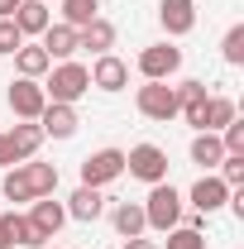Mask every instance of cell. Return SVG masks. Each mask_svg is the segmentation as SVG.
Here are the masks:
<instances>
[{
  "instance_id": "cell-24",
  "label": "cell",
  "mask_w": 244,
  "mask_h": 249,
  "mask_svg": "<svg viewBox=\"0 0 244 249\" xmlns=\"http://www.w3.org/2000/svg\"><path fill=\"white\" fill-rule=\"evenodd\" d=\"M0 196H5V201H34V187H29V178H24V168H19V163L0 178Z\"/></svg>"
},
{
  "instance_id": "cell-7",
  "label": "cell",
  "mask_w": 244,
  "mask_h": 249,
  "mask_svg": "<svg viewBox=\"0 0 244 249\" xmlns=\"http://www.w3.org/2000/svg\"><path fill=\"white\" fill-rule=\"evenodd\" d=\"M5 96H10V110H15V120H38V115H43V106H48L43 82H29V77H15Z\"/></svg>"
},
{
  "instance_id": "cell-29",
  "label": "cell",
  "mask_w": 244,
  "mask_h": 249,
  "mask_svg": "<svg viewBox=\"0 0 244 249\" xmlns=\"http://www.w3.org/2000/svg\"><path fill=\"white\" fill-rule=\"evenodd\" d=\"M220 144H225V154H244V120L240 115L220 129Z\"/></svg>"
},
{
  "instance_id": "cell-1",
  "label": "cell",
  "mask_w": 244,
  "mask_h": 249,
  "mask_svg": "<svg viewBox=\"0 0 244 249\" xmlns=\"http://www.w3.org/2000/svg\"><path fill=\"white\" fill-rule=\"evenodd\" d=\"M87 91H91V72H87L77 58L48 67V82H43V96H48V101H58V106H77Z\"/></svg>"
},
{
  "instance_id": "cell-34",
  "label": "cell",
  "mask_w": 244,
  "mask_h": 249,
  "mask_svg": "<svg viewBox=\"0 0 244 249\" xmlns=\"http://www.w3.org/2000/svg\"><path fill=\"white\" fill-rule=\"evenodd\" d=\"M124 249H158L153 240H144V235H134V240H124Z\"/></svg>"
},
{
  "instance_id": "cell-31",
  "label": "cell",
  "mask_w": 244,
  "mask_h": 249,
  "mask_svg": "<svg viewBox=\"0 0 244 249\" xmlns=\"http://www.w3.org/2000/svg\"><path fill=\"white\" fill-rule=\"evenodd\" d=\"M19 43H24V34L15 29V19H0V53H19Z\"/></svg>"
},
{
  "instance_id": "cell-15",
  "label": "cell",
  "mask_w": 244,
  "mask_h": 249,
  "mask_svg": "<svg viewBox=\"0 0 244 249\" xmlns=\"http://www.w3.org/2000/svg\"><path fill=\"white\" fill-rule=\"evenodd\" d=\"M38 38H43V53H48L53 62H67L72 53H77V29H72V24H62V19H58V24H48Z\"/></svg>"
},
{
  "instance_id": "cell-8",
  "label": "cell",
  "mask_w": 244,
  "mask_h": 249,
  "mask_svg": "<svg viewBox=\"0 0 244 249\" xmlns=\"http://www.w3.org/2000/svg\"><path fill=\"white\" fill-rule=\"evenodd\" d=\"M87 72H91V87H96V91H110V96H115V91L129 87V62L115 58V53H101Z\"/></svg>"
},
{
  "instance_id": "cell-2",
  "label": "cell",
  "mask_w": 244,
  "mask_h": 249,
  "mask_svg": "<svg viewBox=\"0 0 244 249\" xmlns=\"http://www.w3.org/2000/svg\"><path fill=\"white\" fill-rule=\"evenodd\" d=\"M139 206H144V225H149V230H163V235H168L173 225H182V192L173 182H153L149 196H144Z\"/></svg>"
},
{
  "instance_id": "cell-33",
  "label": "cell",
  "mask_w": 244,
  "mask_h": 249,
  "mask_svg": "<svg viewBox=\"0 0 244 249\" xmlns=\"http://www.w3.org/2000/svg\"><path fill=\"white\" fill-rule=\"evenodd\" d=\"M0 168H15V154H10V139L0 134Z\"/></svg>"
},
{
  "instance_id": "cell-26",
  "label": "cell",
  "mask_w": 244,
  "mask_h": 249,
  "mask_svg": "<svg viewBox=\"0 0 244 249\" xmlns=\"http://www.w3.org/2000/svg\"><path fill=\"white\" fill-rule=\"evenodd\" d=\"M10 230H15V245H24V249H43V245H48V240L34 230L29 216H10Z\"/></svg>"
},
{
  "instance_id": "cell-9",
  "label": "cell",
  "mask_w": 244,
  "mask_h": 249,
  "mask_svg": "<svg viewBox=\"0 0 244 249\" xmlns=\"http://www.w3.org/2000/svg\"><path fill=\"white\" fill-rule=\"evenodd\" d=\"M38 129H43V139H72V134L82 129V115H77V106H58V101H48L43 115H38Z\"/></svg>"
},
{
  "instance_id": "cell-3",
  "label": "cell",
  "mask_w": 244,
  "mask_h": 249,
  "mask_svg": "<svg viewBox=\"0 0 244 249\" xmlns=\"http://www.w3.org/2000/svg\"><path fill=\"white\" fill-rule=\"evenodd\" d=\"M124 173L129 178H139V182H168V154L158 149V144H134L129 154H124Z\"/></svg>"
},
{
  "instance_id": "cell-30",
  "label": "cell",
  "mask_w": 244,
  "mask_h": 249,
  "mask_svg": "<svg viewBox=\"0 0 244 249\" xmlns=\"http://www.w3.org/2000/svg\"><path fill=\"white\" fill-rule=\"evenodd\" d=\"M173 91H177V110H182L187 101H201V96H211V91H206V82H196V77H187V82H177Z\"/></svg>"
},
{
  "instance_id": "cell-18",
  "label": "cell",
  "mask_w": 244,
  "mask_h": 249,
  "mask_svg": "<svg viewBox=\"0 0 244 249\" xmlns=\"http://www.w3.org/2000/svg\"><path fill=\"white\" fill-rule=\"evenodd\" d=\"M110 225H115V235H120V240H134V235H144V230H149V225H144V206H139V201H115Z\"/></svg>"
},
{
  "instance_id": "cell-10",
  "label": "cell",
  "mask_w": 244,
  "mask_h": 249,
  "mask_svg": "<svg viewBox=\"0 0 244 249\" xmlns=\"http://www.w3.org/2000/svg\"><path fill=\"white\" fill-rule=\"evenodd\" d=\"M158 24L168 29V38H182L196 29V0H158Z\"/></svg>"
},
{
  "instance_id": "cell-4",
  "label": "cell",
  "mask_w": 244,
  "mask_h": 249,
  "mask_svg": "<svg viewBox=\"0 0 244 249\" xmlns=\"http://www.w3.org/2000/svg\"><path fill=\"white\" fill-rule=\"evenodd\" d=\"M124 178V149H96L82 158V187H110Z\"/></svg>"
},
{
  "instance_id": "cell-32",
  "label": "cell",
  "mask_w": 244,
  "mask_h": 249,
  "mask_svg": "<svg viewBox=\"0 0 244 249\" xmlns=\"http://www.w3.org/2000/svg\"><path fill=\"white\" fill-rule=\"evenodd\" d=\"M0 249H15V230H10V216H0Z\"/></svg>"
},
{
  "instance_id": "cell-35",
  "label": "cell",
  "mask_w": 244,
  "mask_h": 249,
  "mask_svg": "<svg viewBox=\"0 0 244 249\" xmlns=\"http://www.w3.org/2000/svg\"><path fill=\"white\" fill-rule=\"evenodd\" d=\"M15 10H19V0H0V19H10Z\"/></svg>"
},
{
  "instance_id": "cell-20",
  "label": "cell",
  "mask_w": 244,
  "mask_h": 249,
  "mask_svg": "<svg viewBox=\"0 0 244 249\" xmlns=\"http://www.w3.org/2000/svg\"><path fill=\"white\" fill-rule=\"evenodd\" d=\"M220 158H225L220 134H211V129H196V139H192V163H201V168H220Z\"/></svg>"
},
{
  "instance_id": "cell-6",
  "label": "cell",
  "mask_w": 244,
  "mask_h": 249,
  "mask_svg": "<svg viewBox=\"0 0 244 249\" xmlns=\"http://www.w3.org/2000/svg\"><path fill=\"white\" fill-rule=\"evenodd\" d=\"M177 67H182V48H173V43H149L139 53L144 82H168V77H177Z\"/></svg>"
},
{
  "instance_id": "cell-28",
  "label": "cell",
  "mask_w": 244,
  "mask_h": 249,
  "mask_svg": "<svg viewBox=\"0 0 244 249\" xmlns=\"http://www.w3.org/2000/svg\"><path fill=\"white\" fill-rule=\"evenodd\" d=\"M225 187H244V154H225L220 158V173H215Z\"/></svg>"
},
{
  "instance_id": "cell-16",
  "label": "cell",
  "mask_w": 244,
  "mask_h": 249,
  "mask_svg": "<svg viewBox=\"0 0 244 249\" xmlns=\"http://www.w3.org/2000/svg\"><path fill=\"white\" fill-rule=\"evenodd\" d=\"M77 48H91L96 58H101V53H110V48H115V24H110L105 15H96L87 29H77Z\"/></svg>"
},
{
  "instance_id": "cell-11",
  "label": "cell",
  "mask_w": 244,
  "mask_h": 249,
  "mask_svg": "<svg viewBox=\"0 0 244 249\" xmlns=\"http://www.w3.org/2000/svg\"><path fill=\"white\" fill-rule=\"evenodd\" d=\"M230 192H235V187H225L220 178H215V173H206V178H196V182H192L187 201H192L201 216H211V211H220V206L230 201Z\"/></svg>"
},
{
  "instance_id": "cell-12",
  "label": "cell",
  "mask_w": 244,
  "mask_h": 249,
  "mask_svg": "<svg viewBox=\"0 0 244 249\" xmlns=\"http://www.w3.org/2000/svg\"><path fill=\"white\" fill-rule=\"evenodd\" d=\"M29 220H34V230H38L43 240H53L62 225H67V206L53 201V196H34L29 201Z\"/></svg>"
},
{
  "instance_id": "cell-19",
  "label": "cell",
  "mask_w": 244,
  "mask_h": 249,
  "mask_svg": "<svg viewBox=\"0 0 244 249\" xmlns=\"http://www.w3.org/2000/svg\"><path fill=\"white\" fill-rule=\"evenodd\" d=\"M48 67H53V58L43 53V43H19V53H15V72L19 77L38 82V77H48Z\"/></svg>"
},
{
  "instance_id": "cell-14",
  "label": "cell",
  "mask_w": 244,
  "mask_h": 249,
  "mask_svg": "<svg viewBox=\"0 0 244 249\" xmlns=\"http://www.w3.org/2000/svg\"><path fill=\"white\" fill-rule=\"evenodd\" d=\"M10 154H15V163H29L34 154H38V144H43V129H38V120H19L10 134Z\"/></svg>"
},
{
  "instance_id": "cell-13",
  "label": "cell",
  "mask_w": 244,
  "mask_h": 249,
  "mask_svg": "<svg viewBox=\"0 0 244 249\" xmlns=\"http://www.w3.org/2000/svg\"><path fill=\"white\" fill-rule=\"evenodd\" d=\"M10 19H15V29L24 34V38H34V34H43L53 24V10H48V0H19V10Z\"/></svg>"
},
{
  "instance_id": "cell-27",
  "label": "cell",
  "mask_w": 244,
  "mask_h": 249,
  "mask_svg": "<svg viewBox=\"0 0 244 249\" xmlns=\"http://www.w3.org/2000/svg\"><path fill=\"white\" fill-rule=\"evenodd\" d=\"M168 249H206V235L192 225H173L168 230Z\"/></svg>"
},
{
  "instance_id": "cell-5",
  "label": "cell",
  "mask_w": 244,
  "mask_h": 249,
  "mask_svg": "<svg viewBox=\"0 0 244 249\" xmlns=\"http://www.w3.org/2000/svg\"><path fill=\"white\" fill-rule=\"evenodd\" d=\"M134 106H139V115L144 120H177V91L168 87V82H144L139 96H134Z\"/></svg>"
},
{
  "instance_id": "cell-22",
  "label": "cell",
  "mask_w": 244,
  "mask_h": 249,
  "mask_svg": "<svg viewBox=\"0 0 244 249\" xmlns=\"http://www.w3.org/2000/svg\"><path fill=\"white\" fill-rule=\"evenodd\" d=\"M19 168H24V178H29V187H34V196H53V192H58V168H53V163H19Z\"/></svg>"
},
{
  "instance_id": "cell-23",
  "label": "cell",
  "mask_w": 244,
  "mask_h": 249,
  "mask_svg": "<svg viewBox=\"0 0 244 249\" xmlns=\"http://www.w3.org/2000/svg\"><path fill=\"white\" fill-rule=\"evenodd\" d=\"M96 15H101V0H62V24L72 29H87Z\"/></svg>"
},
{
  "instance_id": "cell-25",
  "label": "cell",
  "mask_w": 244,
  "mask_h": 249,
  "mask_svg": "<svg viewBox=\"0 0 244 249\" xmlns=\"http://www.w3.org/2000/svg\"><path fill=\"white\" fill-rule=\"evenodd\" d=\"M220 58L230 62V67L244 62V24H230V29H225V38H220Z\"/></svg>"
},
{
  "instance_id": "cell-21",
  "label": "cell",
  "mask_w": 244,
  "mask_h": 249,
  "mask_svg": "<svg viewBox=\"0 0 244 249\" xmlns=\"http://www.w3.org/2000/svg\"><path fill=\"white\" fill-rule=\"evenodd\" d=\"M240 115V106L230 101V96H206V120H201V129H211V134H220L225 124Z\"/></svg>"
},
{
  "instance_id": "cell-17",
  "label": "cell",
  "mask_w": 244,
  "mask_h": 249,
  "mask_svg": "<svg viewBox=\"0 0 244 249\" xmlns=\"http://www.w3.org/2000/svg\"><path fill=\"white\" fill-rule=\"evenodd\" d=\"M101 211H105L101 187H77V192L67 196V220H96Z\"/></svg>"
}]
</instances>
